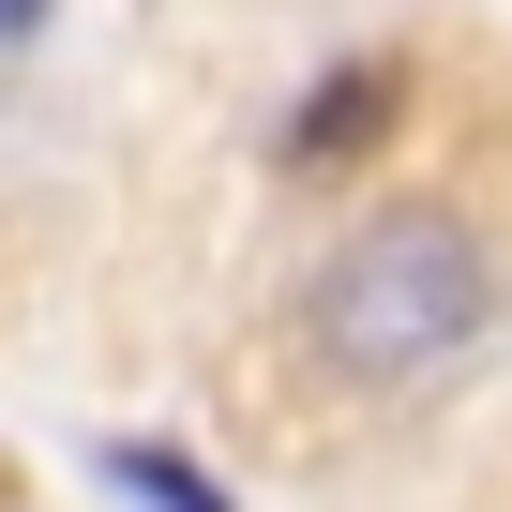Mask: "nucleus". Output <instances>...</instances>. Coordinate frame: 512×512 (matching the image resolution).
<instances>
[{
  "label": "nucleus",
  "mask_w": 512,
  "mask_h": 512,
  "mask_svg": "<svg viewBox=\"0 0 512 512\" xmlns=\"http://www.w3.org/2000/svg\"><path fill=\"white\" fill-rule=\"evenodd\" d=\"M467 332H482V241L452 211H377L332 272H317V347L347 377H422Z\"/></svg>",
  "instance_id": "1"
},
{
  "label": "nucleus",
  "mask_w": 512,
  "mask_h": 512,
  "mask_svg": "<svg viewBox=\"0 0 512 512\" xmlns=\"http://www.w3.org/2000/svg\"><path fill=\"white\" fill-rule=\"evenodd\" d=\"M106 482H121V497H166V512H226V482H211L196 452H166V437H121Z\"/></svg>",
  "instance_id": "3"
},
{
  "label": "nucleus",
  "mask_w": 512,
  "mask_h": 512,
  "mask_svg": "<svg viewBox=\"0 0 512 512\" xmlns=\"http://www.w3.org/2000/svg\"><path fill=\"white\" fill-rule=\"evenodd\" d=\"M377 121H392V61H347V76H332V91L287 121V166H347Z\"/></svg>",
  "instance_id": "2"
},
{
  "label": "nucleus",
  "mask_w": 512,
  "mask_h": 512,
  "mask_svg": "<svg viewBox=\"0 0 512 512\" xmlns=\"http://www.w3.org/2000/svg\"><path fill=\"white\" fill-rule=\"evenodd\" d=\"M16 31H46V0H0V46H16Z\"/></svg>",
  "instance_id": "4"
}]
</instances>
